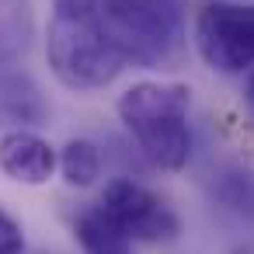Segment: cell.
Returning a JSON list of instances; mask_svg holds the SVG:
<instances>
[{
	"label": "cell",
	"instance_id": "cell-1",
	"mask_svg": "<svg viewBox=\"0 0 254 254\" xmlns=\"http://www.w3.org/2000/svg\"><path fill=\"white\" fill-rule=\"evenodd\" d=\"M46 60L56 80L70 91H101L126 66L115 39L105 28L98 0H53Z\"/></svg>",
	"mask_w": 254,
	"mask_h": 254
},
{
	"label": "cell",
	"instance_id": "cell-2",
	"mask_svg": "<svg viewBox=\"0 0 254 254\" xmlns=\"http://www.w3.org/2000/svg\"><path fill=\"white\" fill-rule=\"evenodd\" d=\"M115 112L143 157L160 171H181L191 157V91L178 80H139L126 87Z\"/></svg>",
	"mask_w": 254,
	"mask_h": 254
},
{
	"label": "cell",
	"instance_id": "cell-3",
	"mask_svg": "<svg viewBox=\"0 0 254 254\" xmlns=\"http://www.w3.org/2000/svg\"><path fill=\"white\" fill-rule=\"evenodd\" d=\"M108 35L126 63L143 70L174 66L185 49L181 0H98Z\"/></svg>",
	"mask_w": 254,
	"mask_h": 254
},
{
	"label": "cell",
	"instance_id": "cell-4",
	"mask_svg": "<svg viewBox=\"0 0 254 254\" xmlns=\"http://www.w3.org/2000/svg\"><path fill=\"white\" fill-rule=\"evenodd\" d=\"M195 49L216 73H247L254 66V4H205L195 18Z\"/></svg>",
	"mask_w": 254,
	"mask_h": 254
},
{
	"label": "cell",
	"instance_id": "cell-5",
	"mask_svg": "<svg viewBox=\"0 0 254 254\" xmlns=\"http://www.w3.org/2000/svg\"><path fill=\"white\" fill-rule=\"evenodd\" d=\"M101 205L122 223V230L132 240H143V244H167L181 230L178 212L157 191H150L146 185H139L132 178L108 181L101 191Z\"/></svg>",
	"mask_w": 254,
	"mask_h": 254
},
{
	"label": "cell",
	"instance_id": "cell-6",
	"mask_svg": "<svg viewBox=\"0 0 254 254\" xmlns=\"http://www.w3.org/2000/svg\"><path fill=\"white\" fill-rule=\"evenodd\" d=\"M56 167H60V153L46 136L32 129H11L0 136V171L11 181L39 188L56 174Z\"/></svg>",
	"mask_w": 254,
	"mask_h": 254
},
{
	"label": "cell",
	"instance_id": "cell-7",
	"mask_svg": "<svg viewBox=\"0 0 254 254\" xmlns=\"http://www.w3.org/2000/svg\"><path fill=\"white\" fill-rule=\"evenodd\" d=\"M73 237L84 254H132V237L101 202L73 219Z\"/></svg>",
	"mask_w": 254,
	"mask_h": 254
},
{
	"label": "cell",
	"instance_id": "cell-8",
	"mask_svg": "<svg viewBox=\"0 0 254 254\" xmlns=\"http://www.w3.org/2000/svg\"><path fill=\"white\" fill-rule=\"evenodd\" d=\"M60 174L70 188H91L101 178V150L91 139H70L60 150Z\"/></svg>",
	"mask_w": 254,
	"mask_h": 254
},
{
	"label": "cell",
	"instance_id": "cell-9",
	"mask_svg": "<svg viewBox=\"0 0 254 254\" xmlns=\"http://www.w3.org/2000/svg\"><path fill=\"white\" fill-rule=\"evenodd\" d=\"M0 254H25V230L4 209H0Z\"/></svg>",
	"mask_w": 254,
	"mask_h": 254
},
{
	"label": "cell",
	"instance_id": "cell-10",
	"mask_svg": "<svg viewBox=\"0 0 254 254\" xmlns=\"http://www.w3.org/2000/svg\"><path fill=\"white\" fill-rule=\"evenodd\" d=\"M240 101H244V112H247V122L254 126V66H251V70L244 73V98H240Z\"/></svg>",
	"mask_w": 254,
	"mask_h": 254
},
{
	"label": "cell",
	"instance_id": "cell-11",
	"mask_svg": "<svg viewBox=\"0 0 254 254\" xmlns=\"http://www.w3.org/2000/svg\"><path fill=\"white\" fill-rule=\"evenodd\" d=\"M237 254H254V251H251V247H244V251H237Z\"/></svg>",
	"mask_w": 254,
	"mask_h": 254
}]
</instances>
